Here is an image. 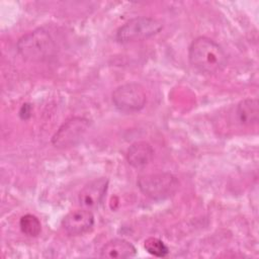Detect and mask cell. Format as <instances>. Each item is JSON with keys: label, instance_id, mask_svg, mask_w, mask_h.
Segmentation results:
<instances>
[{"label": "cell", "instance_id": "1", "mask_svg": "<svg viewBox=\"0 0 259 259\" xmlns=\"http://www.w3.org/2000/svg\"><path fill=\"white\" fill-rule=\"evenodd\" d=\"M188 59L194 69L208 75L223 71L228 63L224 49L206 36H198L192 40L188 50Z\"/></svg>", "mask_w": 259, "mask_h": 259}, {"label": "cell", "instance_id": "2", "mask_svg": "<svg viewBox=\"0 0 259 259\" xmlns=\"http://www.w3.org/2000/svg\"><path fill=\"white\" fill-rule=\"evenodd\" d=\"M19 55L29 62H42L55 53V42L50 33L44 28L34 29L22 35L17 41Z\"/></svg>", "mask_w": 259, "mask_h": 259}, {"label": "cell", "instance_id": "3", "mask_svg": "<svg viewBox=\"0 0 259 259\" xmlns=\"http://www.w3.org/2000/svg\"><path fill=\"white\" fill-rule=\"evenodd\" d=\"M137 184L144 195L155 200H162L176 192L179 181L170 173H155L141 176Z\"/></svg>", "mask_w": 259, "mask_h": 259}, {"label": "cell", "instance_id": "4", "mask_svg": "<svg viewBox=\"0 0 259 259\" xmlns=\"http://www.w3.org/2000/svg\"><path fill=\"white\" fill-rule=\"evenodd\" d=\"M162 28V23L155 18L146 16L136 17L117 29L116 40L121 44L144 40L156 35Z\"/></svg>", "mask_w": 259, "mask_h": 259}, {"label": "cell", "instance_id": "5", "mask_svg": "<svg viewBox=\"0 0 259 259\" xmlns=\"http://www.w3.org/2000/svg\"><path fill=\"white\" fill-rule=\"evenodd\" d=\"M146 101V92L138 83L132 82L120 85L112 92V102L121 112H138L144 108Z\"/></svg>", "mask_w": 259, "mask_h": 259}, {"label": "cell", "instance_id": "6", "mask_svg": "<svg viewBox=\"0 0 259 259\" xmlns=\"http://www.w3.org/2000/svg\"><path fill=\"white\" fill-rule=\"evenodd\" d=\"M90 122L87 118L74 116L67 119L56 132L52 139V144L56 148H68L75 146L83 138Z\"/></svg>", "mask_w": 259, "mask_h": 259}, {"label": "cell", "instance_id": "7", "mask_svg": "<svg viewBox=\"0 0 259 259\" xmlns=\"http://www.w3.org/2000/svg\"><path fill=\"white\" fill-rule=\"evenodd\" d=\"M94 226V215L90 209L77 208L68 212L62 221V227L70 236H79L89 232Z\"/></svg>", "mask_w": 259, "mask_h": 259}, {"label": "cell", "instance_id": "8", "mask_svg": "<svg viewBox=\"0 0 259 259\" xmlns=\"http://www.w3.org/2000/svg\"><path fill=\"white\" fill-rule=\"evenodd\" d=\"M107 186H108V179L104 177L95 179L89 182L88 184H86L81 189L78 195L80 205L90 210L97 208L101 204L105 196Z\"/></svg>", "mask_w": 259, "mask_h": 259}, {"label": "cell", "instance_id": "9", "mask_svg": "<svg viewBox=\"0 0 259 259\" xmlns=\"http://www.w3.org/2000/svg\"><path fill=\"white\" fill-rule=\"evenodd\" d=\"M137 255L136 247L124 239H112L105 243L100 249L102 258H132Z\"/></svg>", "mask_w": 259, "mask_h": 259}, {"label": "cell", "instance_id": "10", "mask_svg": "<svg viewBox=\"0 0 259 259\" xmlns=\"http://www.w3.org/2000/svg\"><path fill=\"white\" fill-rule=\"evenodd\" d=\"M154 156V150L152 146L144 141L134 143L127 150L126 161L127 163L136 168L142 169L146 167Z\"/></svg>", "mask_w": 259, "mask_h": 259}, {"label": "cell", "instance_id": "11", "mask_svg": "<svg viewBox=\"0 0 259 259\" xmlns=\"http://www.w3.org/2000/svg\"><path fill=\"white\" fill-rule=\"evenodd\" d=\"M237 117L241 124L253 125L257 123L259 116V105L256 98H246L237 106Z\"/></svg>", "mask_w": 259, "mask_h": 259}, {"label": "cell", "instance_id": "12", "mask_svg": "<svg viewBox=\"0 0 259 259\" xmlns=\"http://www.w3.org/2000/svg\"><path fill=\"white\" fill-rule=\"evenodd\" d=\"M19 228L21 232L28 237H36L41 231L39 220L30 213L24 214L19 221Z\"/></svg>", "mask_w": 259, "mask_h": 259}, {"label": "cell", "instance_id": "13", "mask_svg": "<svg viewBox=\"0 0 259 259\" xmlns=\"http://www.w3.org/2000/svg\"><path fill=\"white\" fill-rule=\"evenodd\" d=\"M144 248L149 254L159 258L165 257L169 254V248L167 247V245L162 240L155 237H150L146 239L144 242Z\"/></svg>", "mask_w": 259, "mask_h": 259}, {"label": "cell", "instance_id": "14", "mask_svg": "<svg viewBox=\"0 0 259 259\" xmlns=\"http://www.w3.org/2000/svg\"><path fill=\"white\" fill-rule=\"evenodd\" d=\"M19 114L22 118H27L30 115V106L28 104H23L19 111Z\"/></svg>", "mask_w": 259, "mask_h": 259}]
</instances>
